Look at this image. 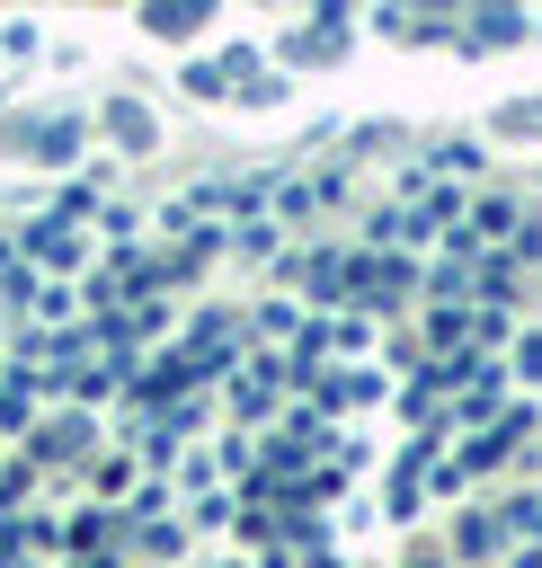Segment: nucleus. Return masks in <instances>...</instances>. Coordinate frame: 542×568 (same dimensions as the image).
<instances>
[{"instance_id": "nucleus-1", "label": "nucleus", "mask_w": 542, "mask_h": 568, "mask_svg": "<svg viewBox=\"0 0 542 568\" xmlns=\"http://www.w3.org/2000/svg\"><path fill=\"white\" fill-rule=\"evenodd\" d=\"M195 18H204V9H195V0H169V9H151V27H160V36H187V27H195Z\"/></svg>"}]
</instances>
